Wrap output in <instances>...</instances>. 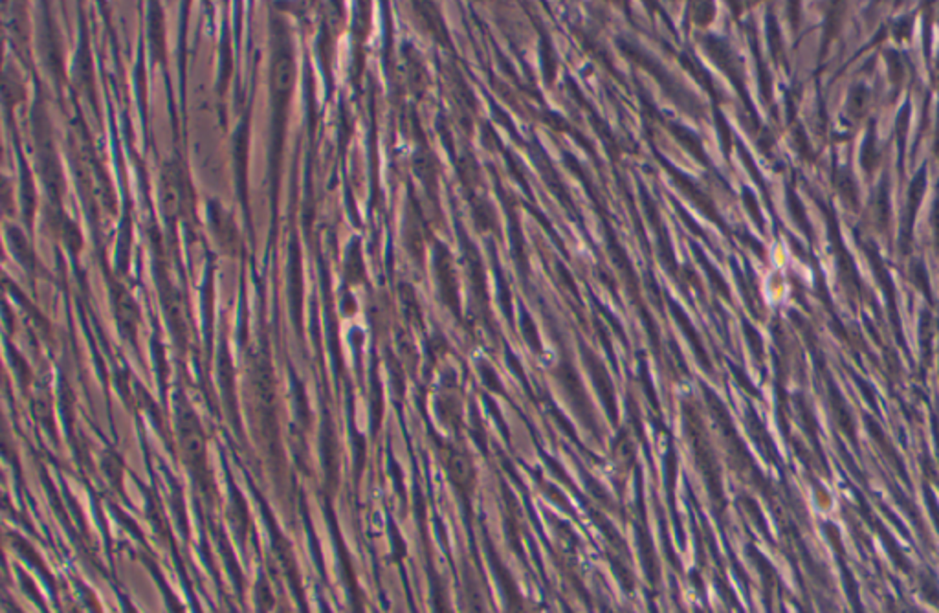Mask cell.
Returning <instances> with one entry per match:
<instances>
[{
  "instance_id": "obj_2",
  "label": "cell",
  "mask_w": 939,
  "mask_h": 613,
  "mask_svg": "<svg viewBox=\"0 0 939 613\" xmlns=\"http://www.w3.org/2000/svg\"><path fill=\"white\" fill-rule=\"evenodd\" d=\"M163 206L169 217H175L180 210V190L173 176H166L163 181Z\"/></svg>"
},
{
  "instance_id": "obj_1",
  "label": "cell",
  "mask_w": 939,
  "mask_h": 613,
  "mask_svg": "<svg viewBox=\"0 0 939 613\" xmlns=\"http://www.w3.org/2000/svg\"><path fill=\"white\" fill-rule=\"evenodd\" d=\"M272 85H274L275 98L287 101L294 85V59L290 52H281L275 57L274 70H272Z\"/></svg>"
}]
</instances>
